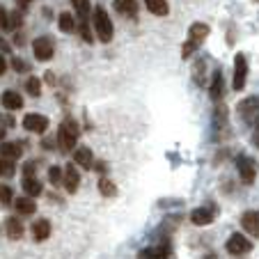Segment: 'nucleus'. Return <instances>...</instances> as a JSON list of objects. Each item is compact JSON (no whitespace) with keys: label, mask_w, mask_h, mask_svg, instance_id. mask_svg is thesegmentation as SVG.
I'll use <instances>...</instances> for the list:
<instances>
[{"label":"nucleus","mask_w":259,"mask_h":259,"mask_svg":"<svg viewBox=\"0 0 259 259\" xmlns=\"http://www.w3.org/2000/svg\"><path fill=\"white\" fill-rule=\"evenodd\" d=\"M78 136H80L78 122H76L73 117H64L62 122H60V128H58V149H62V152H71V149H76Z\"/></svg>","instance_id":"obj_1"},{"label":"nucleus","mask_w":259,"mask_h":259,"mask_svg":"<svg viewBox=\"0 0 259 259\" xmlns=\"http://www.w3.org/2000/svg\"><path fill=\"white\" fill-rule=\"evenodd\" d=\"M94 32H97L99 41H103V44H108V41L113 39V21H110V16H108V12L103 10V7H97L94 10Z\"/></svg>","instance_id":"obj_2"},{"label":"nucleus","mask_w":259,"mask_h":259,"mask_svg":"<svg viewBox=\"0 0 259 259\" xmlns=\"http://www.w3.org/2000/svg\"><path fill=\"white\" fill-rule=\"evenodd\" d=\"M230 110L225 103H215L213 108V140H225L230 136Z\"/></svg>","instance_id":"obj_3"},{"label":"nucleus","mask_w":259,"mask_h":259,"mask_svg":"<svg viewBox=\"0 0 259 259\" xmlns=\"http://www.w3.org/2000/svg\"><path fill=\"white\" fill-rule=\"evenodd\" d=\"M236 113L243 119L245 124H257L259 119V97H248L243 101H239L236 106Z\"/></svg>","instance_id":"obj_4"},{"label":"nucleus","mask_w":259,"mask_h":259,"mask_svg":"<svg viewBox=\"0 0 259 259\" xmlns=\"http://www.w3.org/2000/svg\"><path fill=\"white\" fill-rule=\"evenodd\" d=\"M245 78H248V60H245L243 53H236L234 58V80H232V88L236 92L245 88Z\"/></svg>","instance_id":"obj_5"},{"label":"nucleus","mask_w":259,"mask_h":259,"mask_svg":"<svg viewBox=\"0 0 259 259\" xmlns=\"http://www.w3.org/2000/svg\"><path fill=\"white\" fill-rule=\"evenodd\" d=\"M32 53L34 58L39 60V62H49L55 53V46H53V39L51 37H37L32 41Z\"/></svg>","instance_id":"obj_6"},{"label":"nucleus","mask_w":259,"mask_h":259,"mask_svg":"<svg viewBox=\"0 0 259 259\" xmlns=\"http://www.w3.org/2000/svg\"><path fill=\"white\" fill-rule=\"evenodd\" d=\"M236 170H239V177H241V181H243L245 186L254 184V179H257V167H254V163L250 161L248 156L241 154V156L236 158Z\"/></svg>","instance_id":"obj_7"},{"label":"nucleus","mask_w":259,"mask_h":259,"mask_svg":"<svg viewBox=\"0 0 259 259\" xmlns=\"http://www.w3.org/2000/svg\"><path fill=\"white\" fill-rule=\"evenodd\" d=\"M227 252L230 254H234V257H241V254H248L250 250H252V243H250L248 239H245L243 234H239V232H236V234H232L230 239H227Z\"/></svg>","instance_id":"obj_8"},{"label":"nucleus","mask_w":259,"mask_h":259,"mask_svg":"<svg viewBox=\"0 0 259 259\" xmlns=\"http://www.w3.org/2000/svg\"><path fill=\"white\" fill-rule=\"evenodd\" d=\"M23 128L32 133H44L49 128V117H44L39 113H28L23 117Z\"/></svg>","instance_id":"obj_9"},{"label":"nucleus","mask_w":259,"mask_h":259,"mask_svg":"<svg viewBox=\"0 0 259 259\" xmlns=\"http://www.w3.org/2000/svg\"><path fill=\"white\" fill-rule=\"evenodd\" d=\"M241 227L248 232L250 236L259 239V209H250L241 215Z\"/></svg>","instance_id":"obj_10"},{"label":"nucleus","mask_w":259,"mask_h":259,"mask_svg":"<svg viewBox=\"0 0 259 259\" xmlns=\"http://www.w3.org/2000/svg\"><path fill=\"white\" fill-rule=\"evenodd\" d=\"M191 220H193V225H197V227L209 225V223L215 220V206H197L191 213Z\"/></svg>","instance_id":"obj_11"},{"label":"nucleus","mask_w":259,"mask_h":259,"mask_svg":"<svg viewBox=\"0 0 259 259\" xmlns=\"http://www.w3.org/2000/svg\"><path fill=\"white\" fill-rule=\"evenodd\" d=\"M223 92H225V80H223V71H220V69H215L213 76H211V83H209V97L213 99V101L220 103V99H223Z\"/></svg>","instance_id":"obj_12"},{"label":"nucleus","mask_w":259,"mask_h":259,"mask_svg":"<svg viewBox=\"0 0 259 259\" xmlns=\"http://www.w3.org/2000/svg\"><path fill=\"white\" fill-rule=\"evenodd\" d=\"M73 163H76V165H80L83 170L94 167V158H92L90 147H76V149H73Z\"/></svg>","instance_id":"obj_13"},{"label":"nucleus","mask_w":259,"mask_h":259,"mask_svg":"<svg viewBox=\"0 0 259 259\" xmlns=\"http://www.w3.org/2000/svg\"><path fill=\"white\" fill-rule=\"evenodd\" d=\"M51 236V220L46 218H39L32 223V239L37 241V243H41V241H46Z\"/></svg>","instance_id":"obj_14"},{"label":"nucleus","mask_w":259,"mask_h":259,"mask_svg":"<svg viewBox=\"0 0 259 259\" xmlns=\"http://www.w3.org/2000/svg\"><path fill=\"white\" fill-rule=\"evenodd\" d=\"M0 156L16 161L19 156H23V142H0Z\"/></svg>","instance_id":"obj_15"},{"label":"nucleus","mask_w":259,"mask_h":259,"mask_svg":"<svg viewBox=\"0 0 259 259\" xmlns=\"http://www.w3.org/2000/svg\"><path fill=\"white\" fill-rule=\"evenodd\" d=\"M64 188H67V193H76L78 191V184H80V175L78 170H76V165H67L64 167Z\"/></svg>","instance_id":"obj_16"},{"label":"nucleus","mask_w":259,"mask_h":259,"mask_svg":"<svg viewBox=\"0 0 259 259\" xmlns=\"http://www.w3.org/2000/svg\"><path fill=\"white\" fill-rule=\"evenodd\" d=\"M206 37H209V25L202 23V21H195V23L188 28V39L195 41V44H202Z\"/></svg>","instance_id":"obj_17"},{"label":"nucleus","mask_w":259,"mask_h":259,"mask_svg":"<svg viewBox=\"0 0 259 259\" xmlns=\"http://www.w3.org/2000/svg\"><path fill=\"white\" fill-rule=\"evenodd\" d=\"M193 80H195L197 88H204L209 83L206 80V58L195 60V64H193Z\"/></svg>","instance_id":"obj_18"},{"label":"nucleus","mask_w":259,"mask_h":259,"mask_svg":"<svg viewBox=\"0 0 259 259\" xmlns=\"http://www.w3.org/2000/svg\"><path fill=\"white\" fill-rule=\"evenodd\" d=\"M5 234H7V239H12V241H19L21 236H23V225H21V220L19 218H7L5 220Z\"/></svg>","instance_id":"obj_19"},{"label":"nucleus","mask_w":259,"mask_h":259,"mask_svg":"<svg viewBox=\"0 0 259 259\" xmlns=\"http://www.w3.org/2000/svg\"><path fill=\"white\" fill-rule=\"evenodd\" d=\"M0 101H3V106H5L7 110H19V108L23 106V97H21L19 92H12V90H5L3 97H0Z\"/></svg>","instance_id":"obj_20"},{"label":"nucleus","mask_w":259,"mask_h":259,"mask_svg":"<svg viewBox=\"0 0 259 259\" xmlns=\"http://www.w3.org/2000/svg\"><path fill=\"white\" fill-rule=\"evenodd\" d=\"M21 186H23V193L28 197H39L41 193H44V188H41V184H39V179H34V177H23V184H21Z\"/></svg>","instance_id":"obj_21"},{"label":"nucleus","mask_w":259,"mask_h":259,"mask_svg":"<svg viewBox=\"0 0 259 259\" xmlns=\"http://www.w3.org/2000/svg\"><path fill=\"white\" fill-rule=\"evenodd\" d=\"M115 10L122 16L133 19V16L138 14V0H115Z\"/></svg>","instance_id":"obj_22"},{"label":"nucleus","mask_w":259,"mask_h":259,"mask_svg":"<svg viewBox=\"0 0 259 259\" xmlns=\"http://www.w3.org/2000/svg\"><path fill=\"white\" fill-rule=\"evenodd\" d=\"M14 209L19 211L21 215H32L34 211H37V204H34L32 197L23 195V197H19V200H14Z\"/></svg>","instance_id":"obj_23"},{"label":"nucleus","mask_w":259,"mask_h":259,"mask_svg":"<svg viewBox=\"0 0 259 259\" xmlns=\"http://www.w3.org/2000/svg\"><path fill=\"white\" fill-rule=\"evenodd\" d=\"M154 248V259H175V252H172V241L163 239L158 245H152Z\"/></svg>","instance_id":"obj_24"},{"label":"nucleus","mask_w":259,"mask_h":259,"mask_svg":"<svg viewBox=\"0 0 259 259\" xmlns=\"http://www.w3.org/2000/svg\"><path fill=\"white\" fill-rule=\"evenodd\" d=\"M145 5L154 16H167L170 14V5H167V0H145Z\"/></svg>","instance_id":"obj_25"},{"label":"nucleus","mask_w":259,"mask_h":259,"mask_svg":"<svg viewBox=\"0 0 259 259\" xmlns=\"http://www.w3.org/2000/svg\"><path fill=\"white\" fill-rule=\"evenodd\" d=\"M99 193H101L103 197H115L117 195V186H115L113 179H108V177H99Z\"/></svg>","instance_id":"obj_26"},{"label":"nucleus","mask_w":259,"mask_h":259,"mask_svg":"<svg viewBox=\"0 0 259 259\" xmlns=\"http://www.w3.org/2000/svg\"><path fill=\"white\" fill-rule=\"evenodd\" d=\"M58 25L62 32H73V30H76V21H73V16L69 14V12H62V14L58 16Z\"/></svg>","instance_id":"obj_27"},{"label":"nucleus","mask_w":259,"mask_h":259,"mask_svg":"<svg viewBox=\"0 0 259 259\" xmlns=\"http://www.w3.org/2000/svg\"><path fill=\"white\" fill-rule=\"evenodd\" d=\"M71 5H73V10H76V14L80 16V21H88V16H90V0H71Z\"/></svg>","instance_id":"obj_28"},{"label":"nucleus","mask_w":259,"mask_h":259,"mask_svg":"<svg viewBox=\"0 0 259 259\" xmlns=\"http://www.w3.org/2000/svg\"><path fill=\"white\" fill-rule=\"evenodd\" d=\"M14 172H16L14 161H10V158H3V156H0V177L10 179V177H14Z\"/></svg>","instance_id":"obj_29"},{"label":"nucleus","mask_w":259,"mask_h":259,"mask_svg":"<svg viewBox=\"0 0 259 259\" xmlns=\"http://www.w3.org/2000/svg\"><path fill=\"white\" fill-rule=\"evenodd\" d=\"M25 92H28L30 97H39L41 94V80L34 78V76H30V78L25 80Z\"/></svg>","instance_id":"obj_30"},{"label":"nucleus","mask_w":259,"mask_h":259,"mask_svg":"<svg viewBox=\"0 0 259 259\" xmlns=\"http://www.w3.org/2000/svg\"><path fill=\"white\" fill-rule=\"evenodd\" d=\"M21 25H23V12L14 10L10 14V19H7V30H19Z\"/></svg>","instance_id":"obj_31"},{"label":"nucleus","mask_w":259,"mask_h":259,"mask_svg":"<svg viewBox=\"0 0 259 259\" xmlns=\"http://www.w3.org/2000/svg\"><path fill=\"white\" fill-rule=\"evenodd\" d=\"M49 179H51V184H53V186H62V181H64V172L60 170L58 165H53L49 170Z\"/></svg>","instance_id":"obj_32"},{"label":"nucleus","mask_w":259,"mask_h":259,"mask_svg":"<svg viewBox=\"0 0 259 259\" xmlns=\"http://www.w3.org/2000/svg\"><path fill=\"white\" fill-rule=\"evenodd\" d=\"M197 49H200V44H195V41L186 39V44H184V49H181V58H184V60H188L193 53H195Z\"/></svg>","instance_id":"obj_33"},{"label":"nucleus","mask_w":259,"mask_h":259,"mask_svg":"<svg viewBox=\"0 0 259 259\" xmlns=\"http://www.w3.org/2000/svg\"><path fill=\"white\" fill-rule=\"evenodd\" d=\"M0 202L3 204H10V202H14V197H12V188L7 186V184H0Z\"/></svg>","instance_id":"obj_34"},{"label":"nucleus","mask_w":259,"mask_h":259,"mask_svg":"<svg viewBox=\"0 0 259 259\" xmlns=\"http://www.w3.org/2000/svg\"><path fill=\"white\" fill-rule=\"evenodd\" d=\"M80 37H83L88 44H92L94 41V34H92V28H90L88 21H80Z\"/></svg>","instance_id":"obj_35"},{"label":"nucleus","mask_w":259,"mask_h":259,"mask_svg":"<svg viewBox=\"0 0 259 259\" xmlns=\"http://www.w3.org/2000/svg\"><path fill=\"white\" fill-rule=\"evenodd\" d=\"M12 67H14V71L23 73V71H28V69H30V64L23 62V60H19V58H14V60H12Z\"/></svg>","instance_id":"obj_36"},{"label":"nucleus","mask_w":259,"mask_h":259,"mask_svg":"<svg viewBox=\"0 0 259 259\" xmlns=\"http://www.w3.org/2000/svg\"><path fill=\"white\" fill-rule=\"evenodd\" d=\"M7 19H10L7 10L5 7H0V30H7Z\"/></svg>","instance_id":"obj_37"},{"label":"nucleus","mask_w":259,"mask_h":259,"mask_svg":"<svg viewBox=\"0 0 259 259\" xmlns=\"http://www.w3.org/2000/svg\"><path fill=\"white\" fill-rule=\"evenodd\" d=\"M14 3H16V7H19V10L23 12V10H28V5L32 3V0H14Z\"/></svg>","instance_id":"obj_38"},{"label":"nucleus","mask_w":259,"mask_h":259,"mask_svg":"<svg viewBox=\"0 0 259 259\" xmlns=\"http://www.w3.org/2000/svg\"><path fill=\"white\" fill-rule=\"evenodd\" d=\"M32 172H34V163H28V165L23 167V175H25V177H34Z\"/></svg>","instance_id":"obj_39"},{"label":"nucleus","mask_w":259,"mask_h":259,"mask_svg":"<svg viewBox=\"0 0 259 259\" xmlns=\"http://www.w3.org/2000/svg\"><path fill=\"white\" fill-rule=\"evenodd\" d=\"M3 124H5L7 128H12V126H14L16 122H14V117H10V115H5V117H3Z\"/></svg>","instance_id":"obj_40"},{"label":"nucleus","mask_w":259,"mask_h":259,"mask_svg":"<svg viewBox=\"0 0 259 259\" xmlns=\"http://www.w3.org/2000/svg\"><path fill=\"white\" fill-rule=\"evenodd\" d=\"M252 145L259 147V124H257V128H254V133H252Z\"/></svg>","instance_id":"obj_41"},{"label":"nucleus","mask_w":259,"mask_h":259,"mask_svg":"<svg viewBox=\"0 0 259 259\" xmlns=\"http://www.w3.org/2000/svg\"><path fill=\"white\" fill-rule=\"evenodd\" d=\"M5 136H7V126L0 124V142H5Z\"/></svg>","instance_id":"obj_42"},{"label":"nucleus","mask_w":259,"mask_h":259,"mask_svg":"<svg viewBox=\"0 0 259 259\" xmlns=\"http://www.w3.org/2000/svg\"><path fill=\"white\" fill-rule=\"evenodd\" d=\"M5 69H7V62H5V58H3V55H0V76H3V73H5Z\"/></svg>","instance_id":"obj_43"},{"label":"nucleus","mask_w":259,"mask_h":259,"mask_svg":"<svg viewBox=\"0 0 259 259\" xmlns=\"http://www.w3.org/2000/svg\"><path fill=\"white\" fill-rule=\"evenodd\" d=\"M0 51H7V53H10V44H7L3 37H0Z\"/></svg>","instance_id":"obj_44"},{"label":"nucleus","mask_w":259,"mask_h":259,"mask_svg":"<svg viewBox=\"0 0 259 259\" xmlns=\"http://www.w3.org/2000/svg\"><path fill=\"white\" fill-rule=\"evenodd\" d=\"M46 80H49V85H55V83H53V80H55L53 73H46Z\"/></svg>","instance_id":"obj_45"},{"label":"nucleus","mask_w":259,"mask_h":259,"mask_svg":"<svg viewBox=\"0 0 259 259\" xmlns=\"http://www.w3.org/2000/svg\"><path fill=\"white\" fill-rule=\"evenodd\" d=\"M254 3H259V0H254Z\"/></svg>","instance_id":"obj_46"}]
</instances>
